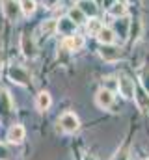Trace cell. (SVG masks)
<instances>
[{
  "label": "cell",
  "instance_id": "44dd1931",
  "mask_svg": "<svg viewBox=\"0 0 149 160\" xmlns=\"http://www.w3.org/2000/svg\"><path fill=\"white\" fill-rule=\"evenodd\" d=\"M58 4H60V0H43V6H45V8H50V9L56 8Z\"/></svg>",
  "mask_w": 149,
  "mask_h": 160
},
{
  "label": "cell",
  "instance_id": "ac0fdd59",
  "mask_svg": "<svg viewBox=\"0 0 149 160\" xmlns=\"http://www.w3.org/2000/svg\"><path fill=\"white\" fill-rule=\"evenodd\" d=\"M58 30V22L54 21V19H49V21H45L43 24H41V32L45 34V36H50L52 32H56Z\"/></svg>",
  "mask_w": 149,
  "mask_h": 160
},
{
  "label": "cell",
  "instance_id": "7402d4cb",
  "mask_svg": "<svg viewBox=\"0 0 149 160\" xmlns=\"http://www.w3.org/2000/svg\"><path fill=\"white\" fill-rule=\"evenodd\" d=\"M114 160H129V155H127V151H119V153L114 157Z\"/></svg>",
  "mask_w": 149,
  "mask_h": 160
},
{
  "label": "cell",
  "instance_id": "cb8c5ba5",
  "mask_svg": "<svg viewBox=\"0 0 149 160\" xmlns=\"http://www.w3.org/2000/svg\"><path fill=\"white\" fill-rule=\"evenodd\" d=\"M84 160H97V158H95L93 155H86V157H84Z\"/></svg>",
  "mask_w": 149,
  "mask_h": 160
},
{
  "label": "cell",
  "instance_id": "9c48e42d",
  "mask_svg": "<svg viewBox=\"0 0 149 160\" xmlns=\"http://www.w3.org/2000/svg\"><path fill=\"white\" fill-rule=\"evenodd\" d=\"M24 136H26V130H24L23 125H13V127L8 130V142H9V143L19 145V143H23Z\"/></svg>",
  "mask_w": 149,
  "mask_h": 160
},
{
  "label": "cell",
  "instance_id": "7c38bea8",
  "mask_svg": "<svg viewBox=\"0 0 149 160\" xmlns=\"http://www.w3.org/2000/svg\"><path fill=\"white\" fill-rule=\"evenodd\" d=\"M95 38L101 41L103 45H114V41H116V32L112 30L110 26H103Z\"/></svg>",
  "mask_w": 149,
  "mask_h": 160
},
{
  "label": "cell",
  "instance_id": "7a4b0ae2",
  "mask_svg": "<svg viewBox=\"0 0 149 160\" xmlns=\"http://www.w3.org/2000/svg\"><path fill=\"white\" fill-rule=\"evenodd\" d=\"M9 78L13 80L15 84H19V86H30V73L24 69V67H21V65H11L9 67Z\"/></svg>",
  "mask_w": 149,
  "mask_h": 160
},
{
  "label": "cell",
  "instance_id": "ba28073f",
  "mask_svg": "<svg viewBox=\"0 0 149 160\" xmlns=\"http://www.w3.org/2000/svg\"><path fill=\"white\" fill-rule=\"evenodd\" d=\"M101 58L105 60V62H116V60H119L121 58V48L119 47H114V45H103V48H101Z\"/></svg>",
  "mask_w": 149,
  "mask_h": 160
},
{
  "label": "cell",
  "instance_id": "d6986e66",
  "mask_svg": "<svg viewBox=\"0 0 149 160\" xmlns=\"http://www.w3.org/2000/svg\"><path fill=\"white\" fill-rule=\"evenodd\" d=\"M86 28H88V32H90L91 36H97V34H99V30L103 28V22H101L97 17H91V21L88 22V26H86Z\"/></svg>",
  "mask_w": 149,
  "mask_h": 160
},
{
  "label": "cell",
  "instance_id": "5bb4252c",
  "mask_svg": "<svg viewBox=\"0 0 149 160\" xmlns=\"http://www.w3.org/2000/svg\"><path fill=\"white\" fill-rule=\"evenodd\" d=\"M134 99L138 101V106H140V110H147L149 108V95L146 89H142V88H138L136 91H134Z\"/></svg>",
  "mask_w": 149,
  "mask_h": 160
},
{
  "label": "cell",
  "instance_id": "9a60e30c",
  "mask_svg": "<svg viewBox=\"0 0 149 160\" xmlns=\"http://www.w3.org/2000/svg\"><path fill=\"white\" fill-rule=\"evenodd\" d=\"M74 26H76V24H74L69 17H67V19H60V22H58V30H60L62 34H65V38L74 34Z\"/></svg>",
  "mask_w": 149,
  "mask_h": 160
},
{
  "label": "cell",
  "instance_id": "484cf974",
  "mask_svg": "<svg viewBox=\"0 0 149 160\" xmlns=\"http://www.w3.org/2000/svg\"><path fill=\"white\" fill-rule=\"evenodd\" d=\"M119 2H125V0H119Z\"/></svg>",
  "mask_w": 149,
  "mask_h": 160
},
{
  "label": "cell",
  "instance_id": "6da1fadb",
  "mask_svg": "<svg viewBox=\"0 0 149 160\" xmlns=\"http://www.w3.org/2000/svg\"><path fill=\"white\" fill-rule=\"evenodd\" d=\"M58 125H60V128H62L64 132H67V134H73V132H76V130L80 128V121H78V118L74 116L73 112L62 114L60 119H58Z\"/></svg>",
  "mask_w": 149,
  "mask_h": 160
},
{
  "label": "cell",
  "instance_id": "4fadbf2b",
  "mask_svg": "<svg viewBox=\"0 0 149 160\" xmlns=\"http://www.w3.org/2000/svg\"><path fill=\"white\" fill-rule=\"evenodd\" d=\"M50 104H52L50 93H47V91H41V93L37 95V99H36L37 110H39V112H45V110H49V108H50Z\"/></svg>",
  "mask_w": 149,
  "mask_h": 160
},
{
  "label": "cell",
  "instance_id": "ffe728a7",
  "mask_svg": "<svg viewBox=\"0 0 149 160\" xmlns=\"http://www.w3.org/2000/svg\"><path fill=\"white\" fill-rule=\"evenodd\" d=\"M69 19L73 21L74 24H80V22H84V21H86V15H84L78 8H73V9L69 11Z\"/></svg>",
  "mask_w": 149,
  "mask_h": 160
},
{
  "label": "cell",
  "instance_id": "5b68a950",
  "mask_svg": "<svg viewBox=\"0 0 149 160\" xmlns=\"http://www.w3.org/2000/svg\"><path fill=\"white\" fill-rule=\"evenodd\" d=\"M95 102H97L99 108H105V110L110 108L112 104H114V93H112V89H106V88L99 89L97 95H95Z\"/></svg>",
  "mask_w": 149,
  "mask_h": 160
},
{
  "label": "cell",
  "instance_id": "e0dca14e",
  "mask_svg": "<svg viewBox=\"0 0 149 160\" xmlns=\"http://www.w3.org/2000/svg\"><path fill=\"white\" fill-rule=\"evenodd\" d=\"M21 9H23V15H26V17L34 15V11H36V0H21Z\"/></svg>",
  "mask_w": 149,
  "mask_h": 160
},
{
  "label": "cell",
  "instance_id": "52a82bcc",
  "mask_svg": "<svg viewBox=\"0 0 149 160\" xmlns=\"http://www.w3.org/2000/svg\"><path fill=\"white\" fill-rule=\"evenodd\" d=\"M13 112V101L6 89H0V118H8Z\"/></svg>",
  "mask_w": 149,
  "mask_h": 160
},
{
  "label": "cell",
  "instance_id": "30bf717a",
  "mask_svg": "<svg viewBox=\"0 0 149 160\" xmlns=\"http://www.w3.org/2000/svg\"><path fill=\"white\" fill-rule=\"evenodd\" d=\"M86 17H95L97 15V11H99V8H97V4L93 2V0H78V6H76Z\"/></svg>",
  "mask_w": 149,
  "mask_h": 160
},
{
  "label": "cell",
  "instance_id": "277c9868",
  "mask_svg": "<svg viewBox=\"0 0 149 160\" xmlns=\"http://www.w3.org/2000/svg\"><path fill=\"white\" fill-rule=\"evenodd\" d=\"M117 89H119V93L125 99H132L134 97V91H136V86H134V82L129 78V77H119V80H117Z\"/></svg>",
  "mask_w": 149,
  "mask_h": 160
},
{
  "label": "cell",
  "instance_id": "8fae6325",
  "mask_svg": "<svg viewBox=\"0 0 149 160\" xmlns=\"http://www.w3.org/2000/svg\"><path fill=\"white\" fill-rule=\"evenodd\" d=\"M84 47V38L82 36H67L65 39H64V48H67V50H80Z\"/></svg>",
  "mask_w": 149,
  "mask_h": 160
},
{
  "label": "cell",
  "instance_id": "d4e9b609",
  "mask_svg": "<svg viewBox=\"0 0 149 160\" xmlns=\"http://www.w3.org/2000/svg\"><path fill=\"white\" fill-rule=\"evenodd\" d=\"M0 69H2V58H0Z\"/></svg>",
  "mask_w": 149,
  "mask_h": 160
},
{
  "label": "cell",
  "instance_id": "603a6c76",
  "mask_svg": "<svg viewBox=\"0 0 149 160\" xmlns=\"http://www.w3.org/2000/svg\"><path fill=\"white\" fill-rule=\"evenodd\" d=\"M144 89L147 91V95H149V73L144 75Z\"/></svg>",
  "mask_w": 149,
  "mask_h": 160
},
{
  "label": "cell",
  "instance_id": "8992f818",
  "mask_svg": "<svg viewBox=\"0 0 149 160\" xmlns=\"http://www.w3.org/2000/svg\"><path fill=\"white\" fill-rule=\"evenodd\" d=\"M21 50L26 58H34L36 56V41L30 34H23L21 36Z\"/></svg>",
  "mask_w": 149,
  "mask_h": 160
},
{
  "label": "cell",
  "instance_id": "4316f807",
  "mask_svg": "<svg viewBox=\"0 0 149 160\" xmlns=\"http://www.w3.org/2000/svg\"><path fill=\"white\" fill-rule=\"evenodd\" d=\"M146 160H149V158H146Z\"/></svg>",
  "mask_w": 149,
  "mask_h": 160
},
{
  "label": "cell",
  "instance_id": "3957f363",
  "mask_svg": "<svg viewBox=\"0 0 149 160\" xmlns=\"http://www.w3.org/2000/svg\"><path fill=\"white\" fill-rule=\"evenodd\" d=\"M2 9H4V15L9 19V21H19L23 9H21V2L17 0H4L2 2Z\"/></svg>",
  "mask_w": 149,
  "mask_h": 160
},
{
  "label": "cell",
  "instance_id": "2e32d148",
  "mask_svg": "<svg viewBox=\"0 0 149 160\" xmlns=\"http://www.w3.org/2000/svg\"><path fill=\"white\" fill-rule=\"evenodd\" d=\"M108 13H110L112 17H125V13H127V6H125V2H116V4H112L110 8H108Z\"/></svg>",
  "mask_w": 149,
  "mask_h": 160
}]
</instances>
